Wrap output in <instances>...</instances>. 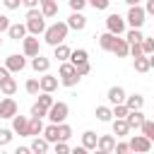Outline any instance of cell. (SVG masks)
<instances>
[{
  "label": "cell",
  "instance_id": "1",
  "mask_svg": "<svg viewBox=\"0 0 154 154\" xmlns=\"http://www.w3.org/2000/svg\"><path fill=\"white\" fill-rule=\"evenodd\" d=\"M67 24L65 22H55V24H51V26H46L43 29V41L48 43V46H58V43H63L65 38H67Z\"/></svg>",
  "mask_w": 154,
  "mask_h": 154
},
{
  "label": "cell",
  "instance_id": "2",
  "mask_svg": "<svg viewBox=\"0 0 154 154\" xmlns=\"http://www.w3.org/2000/svg\"><path fill=\"white\" fill-rule=\"evenodd\" d=\"M26 31L29 34H34V36H38V34H43V29H46V17L41 14V10H36V7H29V12H26Z\"/></svg>",
  "mask_w": 154,
  "mask_h": 154
},
{
  "label": "cell",
  "instance_id": "3",
  "mask_svg": "<svg viewBox=\"0 0 154 154\" xmlns=\"http://www.w3.org/2000/svg\"><path fill=\"white\" fill-rule=\"evenodd\" d=\"M58 77H60L58 82H60L63 87H75V84L82 79V77L77 75V70H75V65H72V63H67V60H63V63H60V67H58Z\"/></svg>",
  "mask_w": 154,
  "mask_h": 154
},
{
  "label": "cell",
  "instance_id": "4",
  "mask_svg": "<svg viewBox=\"0 0 154 154\" xmlns=\"http://www.w3.org/2000/svg\"><path fill=\"white\" fill-rule=\"evenodd\" d=\"M67 113H70V108H67L65 101H53V103L48 106V111H46V116H48L51 123H63V120L67 118Z\"/></svg>",
  "mask_w": 154,
  "mask_h": 154
},
{
  "label": "cell",
  "instance_id": "5",
  "mask_svg": "<svg viewBox=\"0 0 154 154\" xmlns=\"http://www.w3.org/2000/svg\"><path fill=\"white\" fill-rule=\"evenodd\" d=\"M144 19H147V14H144V10H142L140 5H130V10H128V14H125V22L130 24V29H142V24H144Z\"/></svg>",
  "mask_w": 154,
  "mask_h": 154
},
{
  "label": "cell",
  "instance_id": "6",
  "mask_svg": "<svg viewBox=\"0 0 154 154\" xmlns=\"http://www.w3.org/2000/svg\"><path fill=\"white\" fill-rule=\"evenodd\" d=\"M106 29H108L111 34H116V36L125 34V17H120L118 12L108 14V17H106Z\"/></svg>",
  "mask_w": 154,
  "mask_h": 154
},
{
  "label": "cell",
  "instance_id": "7",
  "mask_svg": "<svg viewBox=\"0 0 154 154\" xmlns=\"http://www.w3.org/2000/svg\"><path fill=\"white\" fill-rule=\"evenodd\" d=\"M128 147H130V152L147 154V152L152 149V140H149V137H144V135H132V137H130V142H128Z\"/></svg>",
  "mask_w": 154,
  "mask_h": 154
},
{
  "label": "cell",
  "instance_id": "8",
  "mask_svg": "<svg viewBox=\"0 0 154 154\" xmlns=\"http://www.w3.org/2000/svg\"><path fill=\"white\" fill-rule=\"evenodd\" d=\"M10 120H12V132H17L19 137H29V118L26 116L14 113Z\"/></svg>",
  "mask_w": 154,
  "mask_h": 154
},
{
  "label": "cell",
  "instance_id": "9",
  "mask_svg": "<svg viewBox=\"0 0 154 154\" xmlns=\"http://www.w3.org/2000/svg\"><path fill=\"white\" fill-rule=\"evenodd\" d=\"M22 48H24V55L26 58H34V55H38L41 53V46H38V38L31 34V36H24L22 38Z\"/></svg>",
  "mask_w": 154,
  "mask_h": 154
},
{
  "label": "cell",
  "instance_id": "10",
  "mask_svg": "<svg viewBox=\"0 0 154 154\" xmlns=\"http://www.w3.org/2000/svg\"><path fill=\"white\" fill-rule=\"evenodd\" d=\"M14 113H19L17 101H14L12 96H5V99L0 101V118H12Z\"/></svg>",
  "mask_w": 154,
  "mask_h": 154
},
{
  "label": "cell",
  "instance_id": "11",
  "mask_svg": "<svg viewBox=\"0 0 154 154\" xmlns=\"http://www.w3.org/2000/svg\"><path fill=\"white\" fill-rule=\"evenodd\" d=\"M5 67H7L10 72H22V70L26 67V60H24V55L12 53V55H7V58H5Z\"/></svg>",
  "mask_w": 154,
  "mask_h": 154
},
{
  "label": "cell",
  "instance_id": "12",
  "mask_svg": "<svg viewBox=\"0 0 154 154\" xmlns=\"http://www.w3.org/2000/svg\"><path fill=\"white\" fill-rule=\"evenodd\" d=\"M58 84H60L58 77H53V75H48V72H43V77H38V89H41V91H51V94H53V91L58 89Z\"/></svg>",
  "mask_w": 154,
  "mask_h": 154
},
{
  "label": "cell",
  "instance_id": "13",
  "mask_svg": "<svg viewBox=\"0 0 154 154\" xmlns=\"http://www.w3.org/2000/svg\"><path fill=\"white\" fill-rule=\"evenodd\" d=\"M113 147H116V137H113V135H99V137H96V149H99L101 154L113 152Z\"/></svg>",
  "mask_w": 154,
  "mask_h": 154
},
{
  "label": "cell",
  "instance_id": "14",
  "mask_svg": "<svg viewBox=\"0 0 154 154\" xmlns=\"http://www.w3.org/2000/svg\"><path fill=\"white\" fill-rule=\"evenodd\" d=\"M67 29H75V31H82L84 26H87V17L82 14V12H72L70 17H67Z\"/></svg>",
  "mask_w": 154,
  "mask_h": 154
},
{
  "label": "cell",
  "instance_id": "15",
  "mask_svg": "<svg viewBox=\"0 0 154 154\" xmlns=\"http://www.w3.org/2000/svg\"><path fill=\"white\" fill-rule=\"evenodd\" d=\"M142 120H144L142 108H132V111H128V116H125V123L130 125V130H137V128L142 125Z\"/></svg>",
  "mask_w": 154,
  "mask_h": 154
},
{
  "label": "cell",
  "instance_id": "16",
  "mask_svg": "<svg viewBox=\"0 0 154 154\" xmlns=\"http://www.w3.org/2000/svg\"><path fill=\"white\" fill-rule=\"evenodd\" d=\"M111 120H113V135H116V140L130 135V125L125 123V118H111Z\"/></svg>",
  "mask_w": 154,
  "mask_h": 154
},
{
  "label": "cell",
  "instance_id": "17",
  "mask_svg": "<svg viewBox=\"0 0 154 154\" xmlns=\"http://www.w3.org/2000/svg\"><path fill=\"white\" fill-rule=\"evenodd\" d=\"M152 65H154V58L152 55H137L135 58V70L137 72H149Z\"/></svg>",
  "mask_w": 154,
  "mask_h": 154
},
{
  "label": "cell",
  "instance_id": "18",
  "mask_svg": "<svg viewBox=\"0 0 154 154\" xmlns=\"http://www.w3.org/2000/svg\"><path fill=\"white\" fill-rule=\"evenodd\" d=\"M106 99H108V103H123L125 101V89L123 87H111L106 91Z\"/></svg>",
  "mask_w": 154,
  "mask_h": 154
},
{
  "label": "cell",
  "instance_id": "19",
  "mask_svg": "<svg viewBox=\"0 0 154 154\" xmlns=\"http://www.w3.org/2000/svg\"><path fill=\"white\" fill-rule=\"evenodd\" d=\"M7 36H10L12 41H22V38L26 36V26H24V24H10V26H7Z\"/></svg>",
  "mask_w": 154,
  "mask_h": 154
},
{
  "label": "cell",
  "instance_id": "20",
  "mask_svg": "<svg viewBox=\"0 0 154 154\" xmlns=\"http://www.w3.org/2000/svg\"><path fill=\"white\" fill-rule=\"evenodd\" d=\"M111 53H116V58H125L128 55V41L120 38V36H116V41L111 46Z\"/></svg>",
  "mask_w": 154,
  "mask_h": 154
},
{
  "label": "cell",
  "instance_id": "21",
  "mask_svg": "<svg viewBox=\"0 0 154 154\" xmlns=\"http://www.w3.org/2000/svg\"><path fill=\"white\" fill-rule=\"evenodd\" d=\"M31 67H34L36 72H48L51 60H48V58H43V55L38 53V55H34V58H31Z\"/></svg>",
  "mask_w": 154,
  "mask_h": 154
},
{
  "label": "cell",
  "instance_id": "22",
  "mask_svg": "<svg viewBox=\"0 0 154 154\" xmlns=\"http://www.w3.org/2000/svg\"><path fill=\"white\" fill-rule=\"evenodd\" d=\"M125 106H128V111H132V108H142L144 106V96L142 94H125V101H123Z\"/></svg>",
  "mask_w": 154,
  "mask_h": 154
},
{
  "label": "cell",
  "instance_id": "23",
  "mask_svg": "<svg viewBox=\"0 0 154 154\" xmlns=\"http://www.w3.org/2000/svg\"><path fill=\"white\" fill-rule=\"evenodd\" d=\"M48 144H51V142H48L46 137H38V135H36V137L31 140V147H29V149L36 152V154H46V152H48Z\"/></svg>",
  "mask_w": 154,
  "mask_h": 154
},
{
  "label": "cell",
  "instance_id": "24",
  "mask_svg": "<svg viewBox=\"0 0 154 154\" xmlns=\"http://www.w3.org/2000/svg\"><path fill=\"white\" fill-rule=\"evenodd\" d=\"M0 91H2L5 96H12V94L17 91V79H14V77H5V79L0 82Z\"/></svg>",
  "mask_w": 154,
  "mask_h": 154
},
{
  "label": "cell",
  "instance_id": "25",
  "mask_svg": "<svg viewBox=\"0 0 154 154\" xmlns=\"http://www.w3.org/2000/svg\"><path fill=\"white\" fill-rule=\"evenodd\" d=\"M96 137H99V135H96L94 130H84V132H82V147H84V149H96Z\"/></svg>",
  "mask_w": 154,
  "mask_h": 154
},
{
  "label": "cell",
  "instance_id": "26",
  "mask_svg": "<svg viewBox=\"0 0 154 154\" xmlns=\"http://www.w3.org/2000/svg\"><path fill=\"white\" fill-rule=\"evenodd\" d=\"M41 14H43L46 19H51V17H55V14H58V2H55V0H48V2H41Z\"/></svg>",
  "mask_w": 154,
  "mask_h": 154
},
{
  "label": "cell",
  "instance_id": "27",
  "mask_svg": "<svg viewBox=\"0 0 154 154\" xmlns=\"http://www.w3.org/2000/svg\"><path fill=\"white\" fill-rule=\"evenodd\" d=\"M99 38V46L103 48V51H108L111 53V46H113V41H116V34H111V31H103L101 36H96Z\"/></svg>",
  "mask_w": 154,
  "mask_h": 154
},
{
  "label": "cell",
  "instance_id": "28",
  "mask_svg": "<svg viewBox=\"0 0 154 154\" xmlns=\"http://www.w3.org/2000/svg\"><path fill=\"white\" fill-rule=\"evenodd\" d=\"M43 132V120L41 118H29V137H36V135H41Z\"/></svg>",
  "mask_w": 154,
  "mask_h": 154
},
{
  "label": "cell",
  "instance_id": "29",
  "mask_svg": "<svg viewBox=\"0 0 154 154\" xmlns=\"http://www.w3.org/2000/svg\"><path fill=\"white\" fill-rule=\"evenodd\" d=\"M53 58H58L60 63L70 58V48L65 46V41H63V43H58V46H53Z\"/></svg>",
  "mask_w": 154,
  "mask_h": 154
},
{
  "label": "cell",
  "instance_id": "30",
  "mask_svg": "<svg viewBox=\"0 0 154 154\" xmlns=\"http://www.w3.org/2000/svg\"><path fill=\"white\" fill-rule=\"evenodd\" d=\"M72 65H77V63H84V60H89V53L84 51V48H77V51H70V58H67Z\"/></svg>",
  "mask_w": 154,
  "mask_h": 154
},
{
  "label": "cell",
  "instance_id": "31",
  "mask_svg": "<svg viewBox=\"0 0 154 154\" xmlns=\"http://www.w3.org/2000/svg\"><path fill=\"white\" fill-rule=\"evenodd\" d=\"M41 135H43L48 142H58V123H51V125H46Z\"/></svg>",
  "mask_w": 154,
  "mask_h": 154
},
{
  "label": "cell",
  "instance_id": "32",
  "mask_svg": "<svg viewBox=\"0 0 154 154\" xmlns=\"http://www.w3.org/2000/svg\"><path fill=\"white\" fill-rule=\"evenodd\" d=\"M72 137V128L63 120V123H58V140H63V142H67Z\"/></svg>",
  "mask_w": 154,
  "mask_h": 154
},
{
  "label": "cell",
  "instance_id": "33",
  "mask_svg": "<svg viewBox=\"0 0 154 154\" xmlns=\"http://www.w3.org/2000/svg\"><path fill=\"white\" fill-rule=\"evenodd\" d=\"M96 118H99L101 123H111L113 113H111V108H108V106H96Z\"/></svg>",
  "mask_w": 154,
  "mask_h": 154
},
{
  "label": "cell",
  "instance_id": "34",
  "mask_svg": "<svg viewBox=\"0 0 154 154\" xmlns=\"http://www.w3.org/2000/svg\"><path fill=\"white\" fill-rule=\"evenodd\" d=\"M140 46H142V53H144V55H152V53H154V38H152V36H142Z\"/></svg>",
  "mask_w": 154,
  "mask_h": 154
},
{
  "label": "cell",
  "instance_id": "35",
  "mask_svg": "<svg viewBox=\"0 0 154 154\" xmlns=\"http://www.w3.org/2000/svg\"><path fill=\"white\" fill-rule=\"evenodd\" d=\"M140 130H142V135H144V137L154 140V123H152V120H147V118H144V120H142V125H140Z\"/></svg>",
  "mask_w": 154,
  "mask_h": 154
},
{
  "label": "cell",
  "instance_id": "36",
  "mask_svg": "<svg viewBox=\"0 0 154 154\" xmlns=\"http://www.w3.org/2000/svg\"><path fill=\"white\" fill-rule=\"evenodd\" d=\"M142 36H144V34H142L140 29H130V31L125 34V41H128V43H140Z\"/></svg>",
  "mask_w": 154,
  "mask_h": 154
},
{
  "label": "cell",
  "instance_id": "37",
  "mask_svg": "<svg viewBox=\"0 0 154 154\" xmlns=\"http://www.w3.org/2000/svg\"><path fill=\"white\" fill-rule=\"evenodd\" d=\"M41 108H46L48 111V106L53 103V96H51V91H41V96H38V101H36Z\"/></svg>",
  "mask_w": 154,
  "mask_h": 154
},
{
  "label": "cell",
  "instance_id": "38",
  "mask_svg": "<svg viewBox=\"0 0 154 154\" xmlns=\"http://www.w3.org/2000/svg\"><path fill=\"white\" fill-rule=\"evenodd\" d=\"M75 70H77V75H79V77H84V75H89L91 65H89V60H84V63H77V65H75Z\"/></svg>",
  "mask_w": 154,
  "mask_h": 154
},
{
  "label": "cell",
  "instance_id": "39",
  "mask_svg": "<svg viewBox=\"0 0 154 154\" xmlns=\"http://www.w3.org/2000/svg\"><path fill=\"white\" fill-rule=\"evenodd\" d=\"M24 89H26V94H38V91H41V89H38V79H26Z\"/></svg>",
  "mask_w": 154,
  "mask_h": 154
},
{
  "label": "cell",
  "instance_id": "40",
  "mask_svg": "<svg viewBox=\"0 0 154 154\" xmlns=\"http://www.w3.org/2000/svg\"><path fill=\"white\" fill-rule=\"evenodd\" d=\"M10 140H12V130H7V128H0V147L10 144Z\"/></svg>",
  "mask_w": 154,
  "mask_h": 154
},
{
  "label": "cell",
  "instance_id": "41",
  "mask_svg": "<svg viewBox=\"0 0 154 154\" xmlns=\"http://www.w3.org/2000/svg\"><path fill=\"white\" fill-rule=\"evenodd\" d=\"M87 2H89L94 10H106V7L111 5V0H87Z\"/></svg>",
  "mask_w": 154,
  "mask_h": 154
},
{
  "label": "cell",
  "instance_id": "42",
  "mask_svg": "<svg viewBox=\"0 0 154 154\" xmlns=\"http://www.w3.org/2000/svg\"><path fill=\"white\" fill-rule=\"evenodd\" d=\"M67 5H70L72 12H82V7L87 5V0H67Z\"/></svg>",
  "mask_w": 154,
  "mask_h": 154
},
{
  "label": "cell",
  "instance_id": "43",
  "mask_svg": "<svg viewBox=\"0 0 154 154\" xmlns=\"http://www.w3.org/2000/svg\"><path fill=\"white\" fill-rule=\"evenodd\" d=\"M53 144H55V154H67V152H70V147H67L63 140H58V142H53Z\"/></svg>",
  "mask_w": 154,
  "mask_h": 154
},
{
  "label": "cell",
  "instance_id": "44",
  "mask_svg": "<svg viewBox=\"0 0 154 154\" xmlns=\"http://www.w3.org/2000/svg\"><path fill=\"white\" fill-rule=\"evenodd\" d=\"M113 152H116V154H128V152H130V147H128V142H116Z\"/></svg>",
  "mask_w": 154,
  "mask_h": 154
},
{
  "label": "cell",
  "instance_id": "45",
  "mask_svg": "<svg viewBox=\"0 0 154 154\" xmlns=\"http://www.w3.org/2000/svg\"><path fill=\"white\" fill-rule=\"evenodd\" d=\"M31 116H34V118H43V116H46V108H41L38 103H34V106H31Z\"/></svg>",
  "mask_w": 154,
  "mask_h": 154
},
{
  "label": "cell",
  "instance_id": "46",
  "mask_svg": "<svg viewBox=\"0 0 154 154\" xmlns=\"http://www.w3.org/2000/svg\"><path fill=\"white\" fill-rule=\"evenodd\" d=\"M2 5H5L7 10H17V7L22 5V0H2Z\"/></svg>",
  "mask_w": 154,
  "mask_h": 154
},
{
  "label": "cell",
  "instance_id": "47",
  "mask_svg": "<svg viewBox=\"0 0 154 154\" xmlns=\"http://www.w3.org/2000/svg\"><path fill=\"white\" fill-rule=\"evenodd\" d=\"M7 26H10V19H7L5 14H0V34H2V31H7Z\"/></svg>",
  "mask_w": 154,
  "mask_h": 154
},
{
  "label": "cell",
  "instance_id": "48",
  "mask_svg": "<svg viewBox=\"0 0 154 154\" xmlns=\"http://www.w3.org/2000/svg\"><path fill=\"white\" fill-rule=\"evenodd\" d=\"M142 10H144V14H154V0H147V5Z\"/></svg>",
  "mask_w": 154,
  "mask_h": 154
},
{
  "label": "cell",
  "instance_id": "49",
  "mask_svg": "<svg viewBox=\"0 0 154 154\" xmlns=\"http://www.w3.org/2000/svg\"><path fill=\"white\" fill-rule=\"evenodd\" d=\"M5 77H10V70H7V67H5V65H2V67H0V82H2V79H5Z\"/></svg>",
  "mask_w": 154,
  "mask_h": 154
},
{
  "label": "cell",
  "instance_id": "50",
  "mask_svg": "<svg viewBox=\"0 0 154 154\" xmlns=\"http://www.w3.org/2000/svg\"><path fill=\"white\" fill-rule=\"evenodd\" d=\"M22 5H26V7H36L38 0H22Z\"/></svg>",
  "mask_w": 154,
  "mask_h": 154
},
{
  "label": "cell",
  "instance_id": "51",
  "mask_svg": "<svg viewBox=\"0 0 154 154\" xmlns=\"http://www.w3.org/2000/svg\"><path fill=\"white\" fill-rule=\"evenodd\" d=\"M29 152H31L29 147H17V152H14V154H29Z\"/></svg>",
  "mask_w": 154,
  "mask_h": 154
},
{
  "label": "cell",
  "instance_id": "52",
  "mask_svg": "<svg viewBox=\"0 0 154 154\" xmlns=\"http://www.w3.org/2000/svg\"><path fill=\"white\" fill-rule=\"evenodd\" d=\"M123 2H128V5H140V0H123Z\"/></svg>",
  "mask_w": 154,
  "mask_h": 154
},
{
  "label": "cell",
  "instance_id": "53",
  "mask_svg": "<svg viewBox=\"0 0 154 154\" xmlns=\"http://www.w3.org/2000/svg\"><path fill=\"white\" fill-rule=\"evenodd\" d=\"M41 2H48V0H38V5H41Z\"/></svg>",
  "mask_w": 154,
  "mask_h": 154
},
{
  "label": "cell",
  "instance_id": "54",
  "mask_svg": "<svg viewBox=\"0 0 154 154\" xmlns=\"http://www.w3.org/2000/svg\"><path fill=\"white\" fill-rule=\"evenodd\" d=\"M0 46H2V38H0Z\"/></svg>",
  "mask_w": 154,
  "mask_h": 154
}]
</instances>
